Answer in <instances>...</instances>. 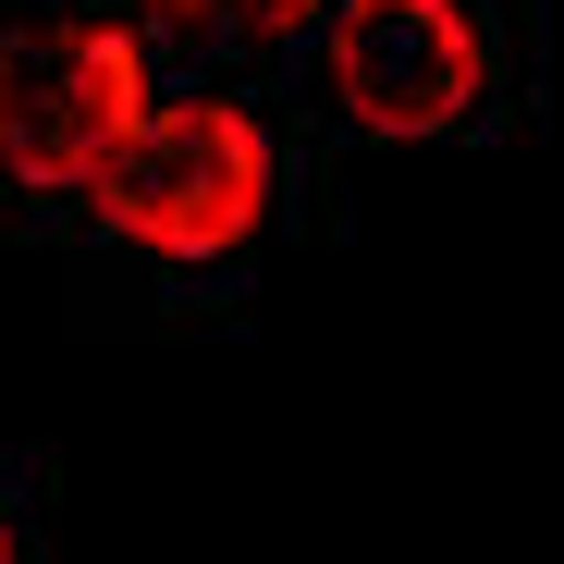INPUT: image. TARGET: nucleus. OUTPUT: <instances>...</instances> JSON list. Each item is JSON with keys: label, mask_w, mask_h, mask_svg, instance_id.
<instances>
[{"label": "nucleus", "mask_w": 564, "mask_h": 564, "mask_svg": "<svg viewBox=\"0 0 564 564\" xmlns=\"http://www.w3.org/2000/svg\"><path fill=\"white\" fill-rule=\"evenodd\" d=\"M258 209H270V135L234 99H148V123L99 172V221L148 258H234Z\"/></svg>", "instance_id": "nucleus-1"}, {"label": "nucleus", "mask_w": 564, "mask_h": 564, "mask_svg": "<svg viewBox=\"0 0 564 564\" xmlns=\"http://www.w3.org/2000/svg\"><path fill=\"white\" fill-rule=\"evenodd\" d=\"M148 123V50L123 25H25L0 37V172L50 197H99V172Z\"/></svg>", "instance_id": "nucleus-2"}, {"label": "nucleus", "mask_w": 564, "mask_h": 564, "mask_svg": "<svg viewBox=\"0 0 564 564\" xmlns=\"http://www.w3.org/2000/svg\"><path fill=\"white\" fill-rule=\"evenodd\" d=\"M491 37L466 0H332V99L368 135H442L479 111Z\"/></svg>", "instance_id": "nucleus-3"}, {"label": "nucleus", "mask_w": 564, "mask_h": 564, "mask_svg": "<svg viewBox=\"0 0 564 564\" xmlns=\"http://www.w3.org/2000/svg\"><path fill=\"white\" fill-rule=\"evenodd\" d=\"M172 13H197V25H221V37H295V25L332 13V0H172Z\"/></svg>", "instance_id": "nucleus-4"}, {"label": "nucleus", "mask_w": 564, "mask_h": 564, "mask_svg": "<svg viewBox=\"0 0 564 564\" xmlns=\"http://www.w3.org/2000/svg\"><path fill=\"white\" fill-rule=\"evenodd\" d=\"M0 564H25V540H13V516H0Z\"/></svg>", "instance_id": "nucleus-5"}]
</instances>
